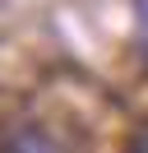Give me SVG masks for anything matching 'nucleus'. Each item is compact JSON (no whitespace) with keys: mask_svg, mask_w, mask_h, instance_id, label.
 I'll list each match as a JSON object with an SVG mask.
<instances>
[{"mask_svg":"<svg viewBox=\"0 0 148 153\" xmlns=\"http://www.w3.org/2000/svg\"><path fill=\"white\" fill-rule=\"evenodd\" d=\"M0 153H70V144L42 121H18L0 134Z\"/></svg>","mask_w":148,"mask_h":153,"instance_id":"nucleus-1","label":"nucleus"},{"mask_svg":"<svg viewBox=\"0 0 148 153\" xmlns=\"http://www.w3.org/2000/svg\"><path fill=\"white\" fill-rule=\"evenodd\" d=\"M130 5H134V51L148 65V0H130Z\"/></svg>","mask_w":148,"mask_h":153,"instance_id":"nucleus-2","label":"nucleus"}]
</instances>
